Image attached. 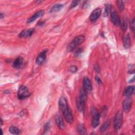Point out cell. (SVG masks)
<instances>
[{"instance_id": "1", "label": "cell", "mask_w": 135, "mask_h": 135, "mask_svg": "<svg viewBox=\"0 0 135 135\" xmlns=\"http://www.w3.org/2000/svg\"><path fill=\"white\" fill-rule=\"evenodd\" d=\"M85 41V36L83 35H79L75 37L67 47V51L71 52L73 51L77 46L82 44Z\"/></svg>"}, {"instance_id": "2", "label": "cell", "mask_w": 135, "mask_h": 135, "mask_svg": "<svg viewBox=\"0 0 135 135\" xmlns=\"http://www.w3.org/2000/svg\"><path fill=\"white\" fill-rule=\"evenodd\" d=\"M91 114L92 115V119L91 120V126L93 128H96L99 124L100 114L97 110L93 107L91 109Z\"/></svg>"}, {"instance_id": "3", "label": "cell", "mask_w": 135, "mask_h": 135, "mask_svg": "<svg viewBox=\"0 0 135 135\" xmlns=\"http://www.w3.org/2000/svg\"><path fill=\"white\" fill-rule=\"evenodd\" d=\"M30 95L28 88L25 85H21L17 92V97L20 100H23Z\"/></svg>"}, {"instance_id": "4", "label": "cell", "mask_w": 135, "mask_h": 135, "mask_svg": "<svg viewBox=\"0 0 135 135\" xmlns=\"http://www.w3.org/2000/svg\"><path fill=\"white\" fill-rule=\"evenodd\" d=\"M123 115L121 111L118 112L115 115L113 120L114 128L115 130H118L121 127L122 124Z\"/></svg>"}, {"instance_id": "5", "label": "cell", "mask_w": 135, "mask_h": 135, "mask_svg": "<svg viewBox=\"0 0 135 135\" xmlns=\"http://www.w3.org/2000/svg\"><path fill=\"white\" fill-rule=\"evenodd\" d=\"M61 111L64 115V119H65L66 121L70 124L72 123L73 122V117L72 111L69 106L61 110Z\"/></svg>"}, {"instance_id": "6", "label": "cell", "mask_w": 135, "mask_h": 135, "mask_svg": "<svg viewBox=\"0 0 135 135\" xmlns=\"http://www.w3.org/2000/svg\"><path fill=\"white\" fill-rule=\"evenodd\" d=\"M102 12V9L98 7L94 9L90 15V20L92 22L96 21L100 16Z\"/></svg>"}, {"instance_id": "7", "label": "cell", "mask_w": 135, "mask_h": 135, "mask_svg": "<svg viewBox=\"0 0 135 135\" xmlns=\"http://www.w3.org/2000/svg\"><path fill=\"white\" fill-rule=\"evenodd\" d=\"M111 19L112 22L115 26H118L120 24V17L115 11H112L111 12Z\"/></svg>"}, {"instance_id": "8", "label": "cell", "mask_w": 135, "mask_h": 135, "mask_svg": "<svg viewBox=\"0 0 135 135\" xmlns=\"http://www.w3.org/2000/svg\"><path fill=\"white\" fill-rule=\"evenodd\" d=\"M132 99L130 97H127V99H126L123 102V109L125 112H128L132 105Z\"/></svg>"}, {"instance_id": "9", "label": "cell", "mask_w": 135, "mask_h": 135, "mask_svg": "<svg viewBox=\"0 0 135 135\" xmlns=\"http://www.w3.org/2000/svg\"><path fill=\"white\" fill-rule=\"evenodd\" d=\"M47 50H43L36 57V63L37 65L42 64L46 60V53L47 52Z\"/></svg>"}, {"instance_id": "10", "label": "cell", "mask_w": 135, "mask_h": 135, "mask_svg": "<svg viewBox=\"0 0 135 135\" xmlns=\"http://www.w3.org/2000/svg\"><path fill=\"white\" fill-rule=\"evenodd\" d=\"M44 14V10H40L35 13L34 15H33L30 18H29L27 21V23H31L34 21H35L37 18L42 17Z\"/></svg>"}, {"instance_id": "11", "label": "cell", "mask_w": 135, "mask_h": 135, "mask_svg": "<svg viewBox=\"0 0 135 135\" xmlns=\"http://www.w3.org/2000/svg\"><path fill=\"white\" fill-rule=\"evenodd\" d=\"M83 88L87 91H91L92 90V86L90 80L88 77H85L83 79Z\"/></svg>"}, {"instance_id": "12", "label": "cell", "mask_w": 135, "mask_h": 135, "mask_svg": "<svg viewBox=\"0 0 135 135\" xmlns=\"http://www.w3.org/2000/svg\"><path fill=\"white\" fill-rule=\"evenodd\" d=\"M55 120L56 125L59 127V128L61 129H63L65 128V124L63 120L62 117L60 114L56 115L55 117Z\"/></svg>"}, {"instance_id": "13", "label": "cell", "mask_w": 135, "mask_h": 135, "mask_svg": "<svg viewBox=\"0 0 135 135\" xmlns=\"http://www.w3.org/2000/svg\"><path fill=\"white\" fill-rule=\"evenodd\" d=\"M23 64V59L21 56L17 57L13 62V66L14 68L18 69H20Z\"/></svg>"}, {"instance_id": "14", "label": "cell", "mask_w": 135, "mask_h": 135, "mask_svg": "<svg viewBox=\"0 0 135 135\" xmlns=\"http://www.w3.org/2000/svg\"><path fill=\"white\" fill-rule=\"evenodd\" d=\"M34 28H30L26 30H24L21 32L19 34V36L21 37H26L31 36L33 33L34 32Z\"/></svg>"}, {"instance_id": "15", "label": "cell", "mask_w": 135, "mask_h": 135, "mask_svg": "<svg viewBox=\"0 0 135 135\" xmlns=\"http://www.w3.org/2000/svg\"><path fill=\"white\" fill-rule=\"evenodd\" d=\"M85 102L86 101H84L80 98L78 99L77 101V108L80 112H83L85 110Z\"/></svg>"}, {"instance_id": "16", "label": "cell", "mask_w": 135, "mask_h": 135, "mask_svg": "<svg viewBox=\"0 0 135 135\" xmlns=\"http://www.w3.org/2000/svg\"><path fill=\"white\" fill-rule=\"evenodd\" d=\"M123 43L124 47L126 49H128L130 47L131 45V40L129 34L123 36Z\"/></svg>"}, {"instance_id": "17", "label": "cell", "mask_w": 135, "mask_h": 135, "mask_svg": "<svg viewBox=\"0 0 135 135\" xmlns=\"http://www.w3.org/2000/svg\"><path fill=\"white\" fill-rule=\"evenodd\" d=\"M134 87L132 85H130L127 87L124 91V95L127 97H130L133 93Z\"/></svg>"}, {"instance_id": "18", "label": "cell", "mask_w": 135, "mask_h": 135, "mask_svg": "<svg viewBox=\"0 0 135 135\" xmlns=\"http://www.w3.org/2000/svg\"><path fill=\"white\" fill-rule=\"evenodd\" d=\"M63 7V5L62 4H56L54 5H53L52 8L50 9L51 13L56 12L60 11Z\"/></svg>"}, {"instance_id": "19", "label": "cell", "mask_w": 135, "mask_h": 135, "mask_svg": "<svg viewBox=\"0 0 135 135\" xmlns=\"http://www.w3.org/2000/svg\"><path fill=\"white\" fill-rule=\"evenodd\" d=\"M77 130L80 134H87L85 128L83 124L80 123V124H78V126H77Z\"/></svg>"}, {"instance_id": "20", "label": "cell", "mask_w": 135, "mask_h": 135, "mask_svg": "<svg viewBox=\"0 0 135 135\" xmlns=\"http://www.w3.org/2000/svg\"><path fill=\"white\" fill-rule=\"evenodd\" d=\"M111 8H112L111 4H105L104 12V13H103V16L104 17H107L109 15V14L111 12Z\"/></svg>"}, {"instance_id": "21", "label": "cell", "mask_w": 135, "mask_h": 135, "mask_svg": "<svg viewBox=\"0 0 135 135\" xmlns=\"http://www.w3.org/2000/svg\"><path fill=\"white\" fill-rule=\"evenodd\" d=\"M110 121L109 120H107L101 126V127L100 128V131L101 132H104L105 131L110 127Z\"/></svg>"}, {"instance_id": "22", "label": "cell", "mask_w": 135, "mask_h": 135, "mask_svg": "<svg viewBox=\"0 0 135 135\" xmlns=\"http://www.w3.org/2000/svg\"><path fill=\"white\" fill-rule=\"evenodd\" d=\"M9 131L12 134H18L20 133V129L15 126L11 127L9 129Z\"/></svg>"}, {"instance_id": "23", "label": "cell", "mask_w": 135, "mask_h": 135, "mask_svg": "<svg viewBox=\"0 0 135 135\" xmlns=\"http://www.w3.org/2000/svg\"><path fill=\"white\" fill-rule=\"evenodd\" d=\"M121 28L123 31H126L127 29V21L126 18H124L121 23Z\"/></svg>"}, {"instance_id": "24", "label": "cell", "mask_w": 135, "mask_h": 135, "mask_svg": "<svg viewBox=\"0 0 135 135\" xmlns=\"http://www.w3.org/2000/svg\"><path fill=\"white\" fill-rule=\"evenodd\" d=\"M117 6L119 9V10L120 11H123L124 8V3L122 1H117Z\"/></svg>"}, {"instance_id": "25", "label": "cell", "mask_w": 135, "mask_h": 135, "mask_svg": "<svg viewBox=\"0 0 135 135\" xmlns=\"http://www.w3.org/2000/svg\"><path fill=\"white\" fill-rule=\"evenodd\" d=\"M69 71L72 73H75L78 71V68L75 65H71L69 68Z\"/></svg>"}, {"instance_id": "26", "label": "cell", "mask_w": 135, "mask_h": 135, "mask_svg": "<svg viewBox=\"0 0 135 135\" xmlns=\"http://www.w3.org/2000/svg\"><path fill=\"white\" fill-rule=\"evenodd\" d=\"M50 123L48 122H47L45 126H44V134L45 133H47V132L49 131L50 130Z\"/></svg>"}, {"instance_id": "27", "label": "cell", "mask_w": 135, "mask_h": 135, "mask_svg": "<svg viewBox=\"0 0 135 135\" xmlns=\"http://www.w3.org/2000/svg\"><path fill=\"white\" fill-rule=\"evenodd\" d=\"M130 24L131 28L132 31L134 32V27H135V23H134V18H132V19L130 20Z\"/></svg>"}, {"instance_id": "28", "label": "cell", "mask_w": 135, "mask_h": 135, "mask_svg": "<svg viewBox=\"0 0 135 135\" xmlns=\"http://www.w3.org/2000/svg\"><path fill=\"white\" fill-rule=\"evenodd\" d=\"M79 3V1H74L71 3V4L70 5V8H72L73 7H74L75 6H76V5H78Z\"/></svg>"}, {"instance_id": "29", "label": "cell", "mask_w": 135, "mask_h": 135, "mask_svg": "<svg viewBox=\"0 0 135 135\" xmlns=\"http://www.w3.org/2000/svg\"><path fill=\"white\" fill-rule=\"evenodd\" d=\"M94 70H95V71L97 72H100V67H99V65L98 64H95V65L94 66Z\"/></svg>"}, {"instance_id": "30", "label": "cell", "mask_w": 135, "mask_h": 135, "mask_svg": "<svg viewBox=\"0 0 135 135\" xmlns=\"http://www.w3.org/2000/svg\"><path fill=\"white\" fill-rule=\"evenodd\" d=\"M95 80H96L98 84H99L102 83V81H101V79H100V78L98 77V76H97L95 77Z\"/></svg>"}, {"instance_id": "31", "label": "cell", "mask_w": 135, "mask_h": 135, "mask_svg": "<svg viewBox=\"0 0 135 135\" xmlns=\"http://www.w3.org/2000/svg\"><path fill=\"white\" fill-rule=\"evenodd\" d=\"M81 52H82L81 49H78V50L76 51V53H75V54H76V55H79Z\"/></svg>"}, {"instance_id": "32", "label": "cell", "mask_w": 135, "mask_h": 135, "mask_svg": "<svg viewBox=\"0 0 135 135\" xmlns=\"http://www.w3.org/2000/svg\"><path fill=\"white\" fill-rule=\"evenodd\" d=\"M4 16H3V15L2 13H1V18H2Z\"/></svg>"}, {"instance_id": "33", "label": "cell", "mask_w": 135, "mask_h": 135, "mask_svg": "<svg viewBox=\"0 0 135 135\" xmlns=\"http://www.w3.org/2000/svg\"><path fill=\"white\" fill-rule=\"evenodd\" d=\"M1 126L3 124V121H2V118L1 119Z\"/></svg>"}]
</instances>
